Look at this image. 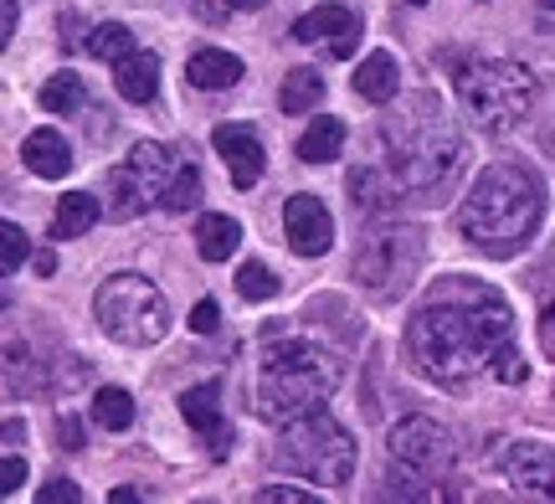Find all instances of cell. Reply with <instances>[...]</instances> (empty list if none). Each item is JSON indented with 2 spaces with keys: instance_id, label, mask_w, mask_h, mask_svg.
<instances>
[{
  "instance_id": "13",
  "label": "cell",
  "mask_w": 555,
  "mask_h": 504,
  "mask_svg": "<svg viewBox=\"0 0 555 504\" xmlns=\"http://www.w3.org/2000/svg\"><path fill=\"white\" fill-rule=\"evenodd\" d=\"M211 144H217V155L227 160L232 185L253 191V185L262 181V165H268V155H262V140L247 129V124H221L217 134H211Z\"/></svg>"
},
{
  "instance_id": "28",
  "label": "cell",
  "mask_w": 555,
  "mask_h": 504,
  "mask_svg": "<svg viewBox=\"0 0 555 504\" xmlns=\"http://www.w3.org/2000/svg\"><path fill=\"white\" fill-rule=\"evenodd\" d=\"M165 211H191V206H201V176L191 170V165H180V176L170 181V191H165Z\"/></svg>"
},
{
  "instance_id": "17",
  "label": "cell",
  "mask_w": 555,
  "mask_h": 504,
  "mask_svg": "<svg viewBox=\"0 0 555 504\" xmlns=\"http://www.w3.org/2000/svg\"><path fill=\"white\" fill-rule=\"evenodd\" d=\"M237 78H242V62L232 52H221V47H201L185 62V82L201 88V93H221V88H232Z\"/></svg>"
},
{
  "instance_id": "23",
  "label": "cell",
  "mask_w": 555,
  "mask_h": 504,
  "mask_svg": "<svg viewBox=\"0 0 555 504\" xmlns=\"http://www.w3.org/2000/svg\"><path fill=\"white\" fill-rule=\"evenodd\" d=\"M144 206H150V196H144V185H139L134 165H119V170L108 176V217L129 222V217H139Z\"/></svg>"
},
{
  "instance_id": "32",
  "label": "cell",
  "mask_w": 555,
  "mask_h": 504,
  "mask_svg": "<svg viewBox=\"0 0 555 504\" xmlns=\"http://www.w3.org/2000/svg\"><path fill=\"white\" fill-rule=\"evenodd\" d=\"M37 500H41V504H78V500H82V489L73 484V479H52V484H41Z\"/></svg>"
},
{
  "instance_id": "15",
  "label": "cell",
  "mask_w": 555,
  "mask_h": 504,
  "mask_svg": "<svg viewBox=\"0 0 555 504\" xmlns=\"http://www.w3.org/2000/svg\"><path fill=\"white\" fill-rule=\"evenodd\" d=\"M21 160H26V170L41 176V181H62V176L73 170V144L62 140L57 129H31V134L21 140Z\"/></svg>"
},
{
  "instance_id": "14",
  "label": "cell",
  "mask_w": 555,
  "mask_h": 504,
  "mask_svg": "<svg viewBox=\"0 0 555 504\" xmlns=\"http://www.w3.org/2000/svg\"><path fill=\"white\" fill-rule=\"evenodd\" d=\"M180 412H185V423L206 438L211 458H227V453H232V427H227V417H221V386L217 382L191 386V391L180 397Z\"/></svg>"
},
{
  "instance_id": "8",
  "label": "cell",
  "mask_w": 555,
  "mask_h": 504,
  "mask_svg": "<svg viewBox=\"0 0 555 504\" xmlns=\"http://www.w3.org/2000/svg\"><path fill=\"white\" fill-rule=\"evenodd\" d=\"M416 268H422V232L416 227H380L356 253V279L380 299L401 294L416 279Z\"/></svg>"
},
{
  "instance_id": "26",
  "label": "cell",
  "mask_w": 555,
  "mask_h": 504,
  "mask_svg": "<svg viewBox=\"0 0 555 504\" xmlns=\"http://www.w3.org/2000/svg\"><path fill=\"white\" fill-rule=\"evenodd\" d=\"M88 52L99 62H124L134 52V31L119 26V21H103V26H93V37H88Z\"/></svg>"
},
{
  "instance_id": "30",
  "label": "cell",
  "mask_w": 555,
  "mask_h": 504,
  "mask_svg": "<svg viewBox=\"0 0 555 504\" xmlns=\"http://www.w3.org/2000/svg\"><path fill=\"white\" fill-rule=\"evenodd\" d=\"M489 371H494V382H504V386H519L525 376H530V365H525V356H519V350H515L509 340L499 345V356H494V365H489Z\"/></svg>"
},
{
  "instance_id": "36",
  "label": "cell",
  "mask_w": 555,
  "mask_h": 504,
  "mask_svg": "<svg viewBox=\"0 0 555 504\" xmlns=\"http://www.w3.org/2000/svg\"><path fill=\"white\" fill-rule=\"evenodd\" d=\"M57 438H62V448H82V423L73 412H57Z\"/></svg>"
},
{
  "instance_id": "19",
  "label": "cell",
  "mask_w": 555,
  "mask_h": 504,
  "mask_svg": "<svg viewBox=\"0 0 555 504\" xmlns=\"http://www.w3.org/2000/svg\"><path fill=\"white\" fill-rule=\"evenodd\" d=\"M119 73H114V82H119V93L129 103H150L159 93V57L155 52H129L124 62H114Z\"/></svg>"
},
{
  "instance_id": "10",
  "label": "cell",
  "mask_w": 555,
  "mask_h": 504,
  "mask_svg": "<svg viewBox=\"0 0 555 504\" xmlns=\"http://www.w3.org/2000/svg\"><path fill=\"white\" fill-rule=\"evenodd\" d=\"M283 232H288V247L298 258H324L330 243H335V217L319 196H288L283 206Z\"/></svg>"
},
{
  "instance_id": "42",
  "label": "cell",
  "mask_w": 555,
  "mask_h": 504,
  "mask_svg": "<svg viewBox=\"0 0 555 504\" xmlns=\"http://www.w3.org/2000/svg\"><path fill=\"white\" fill-rule=\"evenodd\" d=\"M406 5H427V0H406Z\"/></svg>"
},
{
  "instance_id": "20",
  "label": "cell",
  "mask_w": 555,
  "mask_h": 504,
  "mask_svg": "<svg viewBox=\"0 0 555 504\" xmlns=\"http://www.w3.org/2000/svg\"><path fill=\"white\" fill-rule=\"evenodd\" d=\"M339 150H345V124H339L335 114H319V119L304 129V140H298V160L330 165V160H339Z\"/></svg>"
},
{
  "instance_id": "37",
  "label": "cell",
  "mask_w": 555,
  "mask_h": 504,
  "mask_svg": "<svg viewBox=\"0 0 555 504\" xmlns=\"http://www.w3.org/2000/svg\"><path fill=\"white\" fill-rule=\"evenodd\" d=\"M540 345L555 356V299H551V309H545V320H540Z\"/></svg>"
},
{
  "instance_id": "31",
  "label": "cell",
  "mask_w": 555,
  "mask_h": 504,
  "mask_svg": "<svg viewBox=\"0 0 555 504\" xmlns=\"http://www.w3.org/2000/svg\"><path fill=\"white\" fill-rule=\"evenodd\" d=\"M21 262H26V232H21L16 222H5L0 227V268H5V273H16Z\"/></svg>"
},
{
  "instance_id": "35",
  "label": "cell",
  "mask_w": 555,
  "mask_h": 504,
  "mask_svg": "<svg viewBox=\"0 0 555 504\" xmlns=\"http://www.w3.org/2000/svg\"><path fill=\"white\" fill-rule=\"evenodd\" d=\"M21 484H26V464H21L16 453H11V458L0 464V494H16Z\"/></svg>"
},
{
  "instance_id": "25",
  "label": "cell",
  "mask_w": 555,
  "mask_h": 504,
  "mask_svg": "<svg viewBox=\"0 0 555 504\" xmlns=\"http://www.w3.org/2000/svg\"><path fill=\"white\" fill-rule=\"evenodd\" d=\"M82 103H88V88H82L78 73H57V78L41 88V108L47 114H78Z\"/></svg>"
},
{
  "instance_id": "9",
  "label": "cell",
  "mask_w": 555,
  "mask_h": 504,
  "mask_svg": "<svg viewBox=\"0 0 555 504\" xmlns=\"http://www.w3.org/2000/svg\"><path fill=\"white\" fill-rule=\"evenodd\" d=\"M391 474L401 484H437L453 468V438L433 423V417H406L391 427Z\"/></svg>"
},
{
  "instance_id": "6",
  "label": "cell",
  "mask_w": 555,
  "mask_h": 504,
  "mask_svg": "<svg viewBox=\"0 0 555 504\" xmlns=\"http://www.w3.org/2000/svg\"><path fill=\"white\" fill-rule=\"evenodd\" d=\"M457 93L483 134H509L535 108V73L519 62H474L468 73H457Z\"/></svg>"
},
{
  "instance_id": "41",
  "label": "cell",
  "mask_w": 555,
  "mask_h": 504,
  "mask_svg": "<svg viewBox=\"0 0 555 504\" xmlns=\"http://www.w3.org/2000/svg\"><path fill=\"white\" fill-rule=\"evenodd\" d=\"M540 5H545V11H555V0H540Z\"/></svg>"
},
{
  "instance_id": "7",
  "label": "cell",
  "mask_w": 555,
  "mask_h": 504,
  "mask_svg": "<svg viewBox=\"0 0 555 504\" xmlns=\"http://www.w3.org/2000/svg\"><path fill=\"white\" fill-rule=\"evenodd\" d=\"M93 314H99L103 335L119 345H159L170 335V303L144 273L103 279L93 294Z\"/></svg>"
},
{
  "instance_id": "16",
  "label": "cell",
  "mask_w": 555,
  "mask_h": 504,
  "mask_svg": "<svg viewBox=\"0 0 555 504\" xmlns=\"http://www.w3.org/2000/svg\"><path fill=\"white\" fill-rule=\"evenodd\" d=\"M129 165H134V176H139V185H144V196H150V202H165L170 181L180 176L176 150H165V144H150V140H144L134 155H129Z\"/></svg>"
},
{
  "instance_id": "2",
  "label": "cell",
  "mask_w": 555,
  "mask_h": 504,
  "mask_svg": "<svg viewBox=\"0 0 555 504\" xmlns=\"http://www.w3.org/2000/svg\"><path fill=\"white\" fill-rule=\"evenodd\" d=\"M540 217H545V185L530 165L509 160L478 170V181L457 206V227L483 258H515L519 247H530Z\"/></svg>"
},
{
  "instance_id": "40",
  "label": "cell",
  "mask_w": 555,
  "mask_h": 504,
  "mask_svg": "<svg viewBox=\"0 0 555 504\" xmlns=\"http://www.w3.org/2000/svg\"><path fill=\"white\" fill-rule=\"evenodd\" d=\"M108 500H114V504H139V494H134V489H114Z\"/></svg>"
},
{
  "instance_id": "18",
  "label": "cell",
  "mask_w": 555,
  "mask_h": 504,
  "mask_svg": "<svg viewBox=\"0 0 555 504\" xmlns=\"http://www.w3.org/2000/svg\"><path fill=\"white\" fill-rule=\"evenodd\" d=\"M356 93L365 103H391L397 99V82H401V67H397V57L391 52H371V57L356 67Z\"/></svg>"
},
{
  "instance_id": "1",
  "label": "cell",
  "mask_w": 555,
  "mask_h": 504,
  "mask_svg": "<svg viewBox=\"0 0 555 504\" xmlns=\"http://www.w3.org/2000/svg\"><path fill=\"white\" fill-rule=\"evenodd\" d=\"M509 340V303L494 288H442L406 324V356L437 386H463L489 371Z\"/></svg>"
},
{
  "instance_id": "4",
  "label": "cell",
  "mask_w": 555,
  "mask_h": 504,
  "mask_svg": "<svg viewBox=\"0 0 555 504\" xmlns=\"http://www.w3.org/2000/svg\"><path fill=\"white\" fill-rule=\"evenodd\" d=\"M339 376H345V365H339L335 350H324L314 340H278L258 376L262 417L288 423L298 412H314V406H324L335 397Z\"/></svg>"
},
{
  "instance_id": "27",
  "label": "cell",
  "mask_w": 555,
  "mask_h": 504,
  "mask_svg": "<svg viewBox=\"0 0 555 504\" xmlns=\"http://www.w3.org/2000/svg\"><path fill=\"white\" fill-rule=\"evenodd\" d=\"M93 423L108 427V432H124V427L134 423V402H129V391H119V386H103L99 397H93Z\"/></svg>"
},
{
  "instance_id": "29",
  "label": "cell",
  "mask_w": 555,
  "mask_h": 504,
  "mask_svg": "<svg viewBox=\"0 0 555 504\" xmlns=\"http://www.w3.org/2000/svg\"><path fill=\"white\" fill-rule=\"evenodd\" d=\"M237 288L247 294V299H273V294H278V279L268 273V268H262V262H242Z\"/></svg>"
},
{
  "instance_id": "33",
  "label": "cell",
  "mask_w": 555,
  "mask_h": 504,
  "mask_svg": "<svg viewBox=\"0 0 555 504\" xmlns=\"http://www.w3.org/2000/svg\"><path fill=\"white\" fill-rule=\"evenodd\" d=\"M217 324H221L217 299H201L196 309H191V329H196V335H217Z\"/></svg>"
},
{
  "instance_id": "5",
  "label": "cell",
  "mask_w": 555,
  "mask_h": 504,
  "mask_svg": "<svg viewBox=\"0 0 555 504\" xmlns=\"http://www.w3.org/2000/svg\"><path fill=\"white\" fill-rule=\"evenodd\" d=\"M278 464L294 468L298 479H314V484H350L356 479V464H360V448L345 427L314 406V412H298L283 423V438H278Z\"/></svg>"
},
{
  "instance_id": "38",
  "label": "cell",
  "mask_w": 555,
  "mask_h": 504,
  "mask_svg": "<svg viewBox=\"0 0 555 504\" xmlns=\"http://www.w3.org/2000/svg\"><path fill=\"white\" fill-rule=\"evenodd\" d=\"M0 26H5V41L16 37V0H5V5H0Z\"/></svg>"
},
{
  "instance_id": "11",
  "label": "cell",
  "mask_w": 555,
  "mask_h": 504,
  "mask_svg": "<svg viewBox=\"0 0 555 504\" xmlns=\"http://www.w3.org/2000/svg\"><path fill=\"white\" fill-rule=\"evenodd\" d=\"M360 16L350 11V5H314L309 16L294 21V41H304V47H314V41H324L335 57H350L360 47Z\"/></svg>"
},
{
  "instance_id": "39",
  "label": "cell",
  "mask_w": 555,
  "mask_h": 504,
  "mask_svg": "<svg viewBox=\"0 0 555 504\" xmlns=\"http://www.w3.org/2000/svg\"><path fill=\"white\" fill-rule=\"evenodd\" d=\"M221 5H227V11H258L262 0H221Z\"/></svg>"
},
{
  "instance_id": "34",
  "label": "cell",
  "mask_w": 555,
  "mask_h": 504,
  "mask_svg": "<svg viewBox=\"0 0 555 504\" xmlns=\"http://www.w3.org/2000/svg\"><path fill=\"white\" fill-rule=\"evenodd\" d=\"M258 500H262V504H309V500H314V494H309V489H288V484H273V489H262Z\"/></svg>"
},
{
  "instance_id": "24",
  "label": "cell",
  "mask_w": 555,
  "mask_h": 504,
  "mask_svg": "<svg viewBox=\"0 0 555 504\" xmlns=\"http://www.w3.org/2000/svg\"><path fill=\"white\" fill-rule=\"evenodd\" d=\"M319 99H324V78H319L314 67H294V73L283 78L278 108H283V114H309Z\"/></svg>"
},
{
  "instance_id": "22",
  "label": "cell",
  "mask_w": 555,
  "mask_h": 504,
  "mask_svg": "<svg viewBox=\"0 0 555 504\" xmlns=\"http://www.w3.org/2000/svg\"><path fill=\"white\" fill-rule=\"evenodd\" d=\"M103 217V202L93 191H67L57 202V237H82V232H93Z\"/></svg>"
},
{
  "instance_id": "3",
  "label": "cell",
  "mask_w": 555,
  "mask_h": 504,
  "mask_svg": "<svg viewBox=\"0 0 555 504\" xmlns=\"http://www.w3.org/2000/svg\"><path fill=\"white\" fill-rule=\"evenodd\" d=\"M380 140H386V165H391V181L406 191H433L453 176L463 140H457L453 119L437 93H406L397 103V114H386L380 124Z\"/></svg>"
},
{
  "instance_id": "21",
  "label": "cell",
  "mask_w": 555,
  "mask_h": 504,
  "mask_svg": "<svg viewBox=\"0 0 555 504\" xmlns=\"http://www.w3.org/2000/svg\"><path fill=\"white\" fill-rule=\"evenodd\" d=\"M242 243V227L232 222V217H221V211H206L196 222V247L206 262H227L232 253H237Z\"/></svg>"
},
{
  "instance_id": "12",
  "label": "cell",
  "mask_w": 555,
  "mask_h": 504,
  "mask_svg": "<svg viewBox=\"0 0 555 504\" xmlns=\"http://www.w3.org/2000/svg\"><path fill=\"white\" fill-rule=\"evenodd\" d=\"M504 479L530 494V500H555V448L551 443H515L504 453Z\"/></svg>"
}]
</instances>
